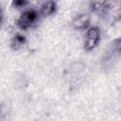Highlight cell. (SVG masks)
Segmentation results:
<instances>
[{
  "label": "cell",
  "instance_id": "cell-3",
  "mask_svg": "<svg viewBox=\"0 0 121 121\" xmlns=\"http://www.w3.org/2000/svg\"><path fill=\"white\" fill-rule=\"evenodd\" d=\"M71 25L76 30L85 31L91 26V16L87 12H80L73 17Z\"/></svg>",
  "mask_w": 121,
  "mask_h": 121
},
{
  "label": "cell",
  "instance_id": "cell-8",
  "mask_svg": "<svg viewBox=\"0 0 121 121\" xmlns=\"http://www.w3.org/2000/svg\"><path fill=\"white\" fill-rule=\"evenodd\" d=\"M3 22H4V11H3V9L0 6V26H2Z\"/></svg>",
  "mask_w": 121,
  "mask_h": 121
},
{
  "label": "cell",
  "instance_id": "cell-1",
  "mask_svg": "<svg viewBox=\"0 0 121 121\" xmlns=\"http://www.w3.org/2000/svg\"><path fill=\"white\" fill-rule=\"evenodd\" d=\"M41 20L38 9L33 8H28L23 9L19 17L17 18L15 24L17 27L22 31H26L32 27H34L38 22Z\"/></svg>",
  "mask_w": 121,
  "mask_h": 121
},
{
  "label": "cell",
  "instance_id": "cell-9",
  "mask_svg": "<svg viewBox=\"0 0 121 121\" xmlns=\"http://www.w3.org/2000/svg\"><path fill=\"white\" fill-rule=\"evenodd\" d=\"M1 112H2V111H1V105H0V114H1Z\"/></svg>",
  "mask_w": 121,
  "mask_h": 121
},
{
  "label": "cell",
  "instance_id": "cell-5",
  "mask_svg": "<svg viewBox=\"0 0 121 121\" xmlns=\"http://www.w3.org/2000/svg\"><path fill=\"white\" fill-rule=\"evenodd\" d=\"M26 43H27V39L21 32H16L9 41V46L13 51L22 50L26 45Z\"/></svg>",
  "mask_w": 121,
  "mask_h": 121
},
{
  "label": "cell",
  "instance_id": "cell-7",
  "mask_svg": "<svg viewBox=\"0 0 121 121\" xmlns=\"http://www.w3.org/2000/svg\"><path fill=\"white\" fill-rule=\"evenodd\" d=\"M31 0H11V5L14 9H25Z\"/></svg>",
  "mask_w": 121,
  "mask_h": 121
},
{
  "label": "cell",
  "instance_id": "cell-4",
  "mask_svg": "<svg viewBox=\"0 0 121 121\" xmlns=\"http://www.w3.org/2000/svg\"><path fill=\"white\" fill-rule=\"evenodd\" d=\"M57 2L56 0H45L38 9L41 19H45L53 16L57 12Z\"/></svg>",
  "mask_w": 121,
  "mask_h": 121
},
{
  "label": "cell",
  "instance_id": "cell-2",
  "mask_svg": "<svg viewBox=\"0 0 121 121\" xmlns=\"http://www.w3.org/2000/svg\"><path fill=\"white\" fill-rule=\"evenodd\" d=\"M101 41V30L97 26H90L84 34L83 49L86 52L95 50L100 43Z\"/></svg>",
  "mask_w": 121,
  "mask_h": 121
},
{
  "label": "cell",
  "instance_id": "cell-6",
  "mask_svg": "<svg viewBox=\"0 0 121 121\" xmlns=\"http://www.w3.org/2000/svg\"><path fill=\"white\" fill-rule=\"evenodd\" d=\"M85 69V64L81 61H76L73 62L70 67H69V72L73 75V76H78L79 75L81 72H83Z\"/></svg>",
  "mask_w": 121,
  "mask_h": 121
}]
</instances>
